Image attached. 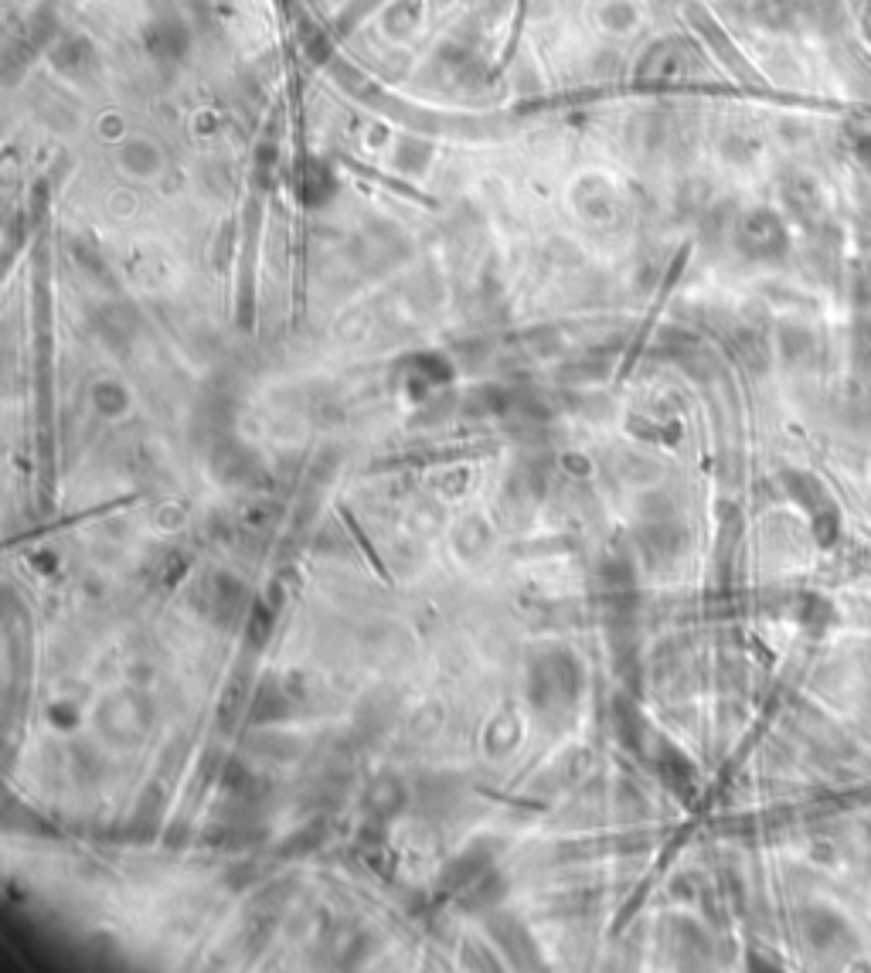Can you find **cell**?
Masks as SVG:
<instances>
[{
	"instance_id": "obj_1",
	"label": "cell",
	"mask_w": 871,
	"mask_h": 973,
	"mask_svg": "<svg viewBox=\"0 0 871 973\" xmlns=\"http://www.w3.org/2000/svg\"><path fill=\"white\" fill-rule=\"evenodd\" d=\"M582 691V664L569 650H552L538 657L528 671V698L541 715H565L575 708Z\"/></svg>"
},
{
	"instance_id": "obj_2",
	"label": "cell",
	"mask_w": 871,
	"mask_h": 973,
	"mask_svg": "<svg viewBox=\"0 0 871 973\" xmlns=\"http://www.w3.org/2000/svg\"><path fill=\"white\" fill-rule=\"evenodd\" d=\"M245 586L228 572H211L194 586V606L201 616H208L218 626H232L239 616H245Z\"/></svg>"
},
{
	"instance_id": "obj_3",
	"label": "cell",
	"mask_w": 871,
	"mask_h": 973,
	"mask_svg": "<svg viewBox=\"0 0 871 973\" xmlns=\"http://www.w3.org/2000/svg\"><path fill=\"white\" fill-rule=\"evenodd\" d=\"M99 722H103V732L109 739H116L120 746H130L133 739H140L150 729V701L137 695V691H123L113 701H106Z\"/></svg>"
},
{
	"instance_id": "obj_4",
	"label": "cell",
	"mask_w": 871,
	"mask_h": 973,
	"mask_svg": "<svg viewBox=\"0 0 871 973\" xmlns=\"http://www.w3.org/2000/svg\"><path fill=\"white\" fill-rule=\"evenodd\" d=\"M739 245L752 259H776L786 252V228L773 211H752L739 225Z\"/></svg>"
},
{
	"instance_id": "obj_5",
	"label": "cell",
	"mask_w": 871,
	"mask_h": 973,
	"mask_svg": "<svg viewBox=\"0 0 871 973\" xmlns=\"http://www.w3.org/2000/svg\"><path fill=\"white\" fill-rule=\"evenodd\" d=\"M487 929H490V936H494V943L504 950L507 960L521 963V967H538L541 953H538L535 939H531V933L511 916V912H494V916H487Z\"/></svg>"
},
{
	"instance_id": "obj_6",
	"label": "cell",
	"mask_w": 871,
	"mask_h": 973,
	"mask_svg": "<svg viewBox=\"0 0 871 973\" xmlns=\"http://www.w3.org/2000/svg\"><path fill=\"white\" fill-rule=\"evenodd\" d=\"M637 545L647 555L650 565H667L681 555L684 548V531L671 521H650L637 531Z\"/></svg>"
},
{
	"instance_id": "obj_7",
	"label": "cell",
	"mask_w": 871,
	"mask_h": 973,
	"mask_svg": "<svg viewBox=\"0 0 871 973\" xmlns=\"http://www.w3.org/2000/svg\"><path fill=\"white\" fill-rule=\"evenodd\" d=\"M293 708V698L286 695L283 684L276 681H266L256 688V695L249 701V722L252 725H266V722H279V718H286Z\"/></svg>"
},
{
	"instance_id": "obj_8",
	"label": "cell",
	"mask_w": 871,
	"mask_h": 973,
	"mask_svg": "<svg viewBox=\"0 0 871 973\" xmlns=\"http://www.w3.org/2000/svg\"><path fill=\"white\" fill-rule=\"evenodd\" d=\"M276 609H279V589H269L266 599H256L249 606V613H245V633H249L252 647H262L269 640V633L276 626Z\"/></svg>"
},
{
	"instance_id": "obj_9",
	"label": "cell",
	"mask_w": 871,
	"mask_h": 973,
	"mask_svg": "<svg viewBox=\"0 0 871 973\" xmlns=\"http://www.w3.org/2000/svg\"><path fill=\"white\" fill-rule=\"evenodd\" d=\"M657 773H661V780L671 786L674 793H691L695 769H691V763L678 749L667 746V742H661V749H657Z\"/></svg>"
},
{
	"instance_id": "obj_10",
	"label": "cell",
	"mask_w": 871,
	"mask_h": 973,
	"mask_svg": "<svg viewBox=\"0 0 871 973\" xmlns=\"http://www.w3.org/2000/svg\"><path fill=\"white\" fill-rule=\"evenodd\" d=\"M222 790L235 800H256L262 783H259V776L252 773V769H245L242 763H228L222 769Z\"/></svg>"
},
{
	"instance_id": "obj_11",
	"label": "cell",
	"mask_w": 871,
	"mask_h": 973,
	"mask_svg": "<svg viewBox=\"0 0 871 973\" xmlns=\"http://www.w3.org/2000/svg\"><path fill=\"white\" fill-rule=\"evenodd\" d=\"M402 803H405V790H402V783H399V780H392V776H385V780H378V783H375V790H371V797H368L371 814L382 817V820H385V817H392V814H399Z\"/></svg>"
},
{
	"instance_id": "obj_12",
	"label": "cell",
	"mask_w": 871,
	"mask_h": 973,
	"mask_svg": "<svg viewBox=\"0 0 871 973\" xmlns=\"http://www.w3.org/2000/svg\"><path fill=\"white\" fill-rule=\"evenodd\" d=\"M487 871V858L484 854H463V858H456L450 868L443 871V888H450V892H456V888H467L473 878H480Z\"/></svg>"
},
{
	"instance_id": "obj_13",
	"label": "cell",
	"mask_w": 871,
	"mask_h": 973,
	"mask_svg": "<svg viewBox=\"0 0 871 973\" xmlns=\"http://www.w3.org/2000/svg\"><path fill=\"white\" fill-rule=\"evenodd\" d=\"M242 715H245V681L235 678L228 681V688L222 691V701H218V725L225 732H232Z\"/></svg>"
},
{
	"instance_id": "obj_14",
	"label": "cell",
	"mask_w": 871,
	"mask_h": 973,
	"mask_svg": "<svg viewBox=\"0 0 871 973\" xmlns=\"http://www.w3.org/2000/svg\"><path fill=\"white\" fill-rule=\"evenodd\" d=\"M640 732H644V722H640L637 705L627 698H616V735H620V742L630 749H640Z\"/></svg>"
},
{
	"instance_id": "obj_15",
	"label": "cell",
	"mask_w": 871,
	"mask_h": 973,
	"mask_svg": "<svg viewBox=\"0 0 871 973\" xmlns=\"http://www.w3.org/2000/svg\"><path fill=\"white\" fill-rule=\"evenodd\" d=\"M603 589L616 599H627L633 592V565L627 558H606L603 562Z\"/></svg>"
},
{
	"instance_id": "obj_16",
	"label": "cell",
	"mask_w": 871,
	"mask_h": 973,
	"mask_svg": "<svg viewBox=\"0 0 871 973\" xmlns=\"http://www.w3.org/2000/svg\"><path fill=\"white\" fill-rule=\"evenodd\" d=\"M786 198H790V205L797 208V215H814V208H820L814 181H803V177L786 188Z\"/></svg>"
},
{
	"instance_id": "obj_17",
	"label": "cell",
	"mask_w": 871,
	"mask_h": 973,
	"mask_svg": "<svg viewBox=\"0 0 871 973\" xmlns=\"http://www.w3.org/2000/svg\"><path fill=\"white\" fill-rule=\"evenodd\" d=\"M324 824H307L303 831H297L290 837V841L283 844V854H307V851H314L320 841H324Z\"/></svg>"
},
{
	"instance_id": "obj_18",
	"label": "cell",
	"mask_w": 871,
	"mask_h": 973,
	"mask_svg": "<svg viewBox=\"0 0 871 973\" xmlns=\"http://www.w3.org/2000/svg\"><path fill=\"white\" fill-rule=\"evenodd\" d=\"M851 344H854V365L871 375V320H858Z\"/></svg>"
},
{
	"instance_id": "obj_19",
	"label": "cell",
	"mask_w": 871,
	"mask_h": 973,
	"mask_svg": "<svg viewBox=\"0 0 871 973\" xmlns=\"http://www.w3.org/2000/svg\"><path fill=\"white\" fill-rule=\"evenodd\" d=\"M184 572H188V558H184L181 552H164V558H160V582H167V586H174L177 579H184Z\"/></svg>"
},
{
	"instance_id": "obj_20",
	"label": "cell",
	"mask_w": 871,
	"mask_h": 973,
	"mask_svg": "<svg viewBox=\"0 0 871 973\" xmlns=\"http://www.w3.org/2000/svg\"><path fill=\"white\" fill-rule=\"evenodd\" d=\"M848 143H851V154H854V160H858L861 167H868V171H871V130H865V126H858V130H851V133H848Z\"/></svg>"
},
{
	"instance_id": "obj_21",
	"label": "cell",
	"mask_w": 871,
	"mask_h": 973,
	"mask_svg": "<svg viewBox=\"0 0 871 973\" xmlns=\"http://www.w3.org/2000/svg\"><path fill=\"white\" fill-rule=\"evenodd\" d=\"M854 303L871 307V266H861L858 273H854Z\"/></svg>"
}]
</instances>
